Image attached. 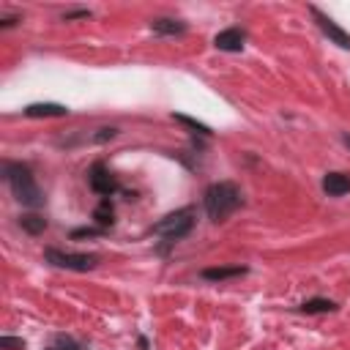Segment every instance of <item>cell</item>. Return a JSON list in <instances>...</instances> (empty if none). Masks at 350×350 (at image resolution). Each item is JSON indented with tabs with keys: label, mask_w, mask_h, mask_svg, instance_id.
<instances>
[{
	"label": "cell",
	"mask_w": 350,
	"mask_h": 350,
	"mask_svg": "<svg viewBox=\"0 0 350 350\" xmlns=\"http://www.w3.org/2000/svg\"><path fill=\"white\" fill-rule=\"evenodd\" d=\"M243 202V194L235 183L230 180H219V183H211L205 189V197H202V205H205V213L213 219V221H224L230 213H235Z\"/></svg>",
	"instance_id": "obj_1"
},
{
	"label": "cell",
	"mask_w": 350,
	"mask_h": 350,
	"mask_svg": "<svg viewBox=\"0 0 350 350\" xmlns=\"http://www.w3.org/2000/svg\"><path fill=\"white\" fill-rule=\"evenodd\" d=\"M5 180H8V186H11V194H14L22 205L38 208V205L44 202L41 189H38V183H36V178H33V172H30L27 164L8 161V164H5Z\"/></svg>",
	"instance_id": "obj_2"
},
{
	"label": "cell",
	"mask_w": 350,
	"mask_h": 350,
	"mask_svg": "<svg viewBox=\"0 0 350 350\" xmlns=\"http://www.w3.org/2000/svg\"><path fill=\"white\" fill-rule=\"evenodd\" d=\"M191 227H194V208L186 205V208H178V211L167 213L164 219H159V221L153 224V232L161 235V238H167V241L172 243V241L186 238V235L191 232Z\"/></svg>",
	"instance_id": "obj_3"
},
{
	"label": "cell",
	"mask_w": 350,
	"mask_h": 350,
	"mask_svg": "<svg viewBox=\"0 0 350 350\" xmlns=\"http://www.w3.org/2000/svg\"><path fill=\"white\" fill-rule=\"evenodd\" d=\"M44 257H46V262L66 268V271H90L98 265L96 254H77V252H60V249H46Z\"/></svg>",
	"instance_id": "obj_4"
},
{
	"label": "cell",
	"mask_w": 350,
	"mask_h": 350,
	"mask_svg": "<svg viewBox=\"0 0 350 350\" xmlns=\"http://www.w3.org/2000/svg\"><path fill=\"white\" fill-rule=\"evenodd\" d=\"M88 183H90V189H93L96 194H101L104 200L112 197V194L118 191V178H115L101 161H96V164L90 167V172H88Z\"/></svg>",
	"instance_id": "obj_5"
},
{
	"label": "cell",
	"mask_w": 350,
	"mask_h": 350,
	"mask_svg": "<svg viewBox=\"0 0 350 350\" xmlns=\"http://www.w3.org/2000/svg\"><path fill=\"white\" fill-rule=\"evenodd\" d=\"M309 14L314 16L317 27H320V30H323V33H325V36H328V38H331L336 46L350 49V33H345V30H342V27H339V25H336L331 16H325V14H323L317 5H309Z\"/></svg>",
	"instance_id": "obj_6"
},
{
	"label": "cell",
	"mask_w": 350,
	"mask_h": 350,
	"mask_svg": "<svg viewBox=\"0 0 350 350\" xmlns=\"http://www.w3.org/2000/svg\"><path fill=\"white\" fill-rule=\"evenodd\" d=\"M243 41H246V36H243L241 27H227V30L216 33L213 46L221 49V52H241L243 49Z\"/></svg>",
	"instance_id": "obj_7"
},
{
	"label": "cell",
	"mask_w": 350,
	"mask_h": 350,
	"mask_svg": "<svg viewBox=\"0 0 350 350\" xmlns=\"http://www.w3.org/2000/svg\"><path fill=\"white\" fill-rule=\"evenodd\" d=\"M323 191L328 197H342L350 191V175L347 172H328L323 178Z\"/></svg>",
	"instance_id": "obj_8"
},
{
	"label": "cell",
	"mask_w": 350,
	"mask_h": 350,
	"mask_svg": "<svg viewBox=\"0 0 350 350\" xmlns=\"http://www.w3.org/2000/svg\"><path fill=\"white\" fill-rule=\"evenodd\" d=\"M25 115H27V118H66V115H68V107H63V104H52V101H44V104H27V107H25Z\"/></svg>",
	"instance_id": "obj_9"
},
{
	"label": "cell",
	"mask_w": 350,
	"mask_h": 350,
	"mask_svg": "<svg viewBox=\"0 0 350 350\" xmlns=\"http://www.w3.org/2000/svg\"><path fill=\"white\" fill-rule=\"evenodd\" d=\"M246 268L243 265H219V268H205L200 276L208 279V282H224V279H235V276H243Z\"/></svg>",
	"instance_id": "obj_10"
},
{
	"label": "cell",
	"mask_w": 350,
	"mask_h": 350,
	"mask_svg": "<svg viewBox=\"0 0 350 350\" xmlns=\"http://www.w3.org/2000/svg\"><path fill=\"white\" fill-rule=\"evenodd\" d=\"M150 30L159 33V36H180L186 30V25L178 22V19H153L150 22Z\"/></svg>",
	"instance_id": "obj_11"
},
{
	"label": "cell",
	"mask_w": 350,
	"mask_h": 350,
	"mask_svg": "<svg viewBox=\"0 0 350 350\" xmlns=\"http://www.w3.org/2000/svg\"><path fill=\"white\" fill-rule=\"evenodd\" d=\"M304 314H325V312H336V304L328 298H309L298 306Z\"/></svg>",
	"instance_id": "obj_12"
},
{
	"label": "cell",
	"mask_w": 350,
	"mask_h": 350,
	"mask_svg": "<svg viewBox=\"0 0 350 350\" xmlns=\"http://www.w3.org/2000/svg\"><path fill=\"white\" fill-rule=\"evenodd\" d=\"M112 216H115V213H112V205H109V197H107V200H101L98 208L93 211V221L98 224V230H107V227H112V221H115Z\"/></svg>",
	"instance_id": "obj_13"
},
{
	"label": "cell",
	"mask_w": 350,
	"mask_h": 350,
	"mask_svg": "<svg viewBox=\"0 0 350 350\" xmlns=\"http://www.w3.org/2000/svg\"><path fill=\"white\" fill-rule=\"evenodd\" d=\"M19 224H22V230L30 232V235H38V232L46 230V219H44V216H36V213H25V216H19Z\"/></svg>",
	"instance_id": "obj_14"
},
{
	"label": "cell",
	"mask_w": 350,
	"mask_h": 350,
	"mask_svg": "<svg viewBox=\"0 0 350 350\" xmlns=\"http://www.w3.org/2000/svg\"><path fill=\"white\" fill-rule=\"evenodd\" d=\"M178 123H183V126H189V129H194L197 134H202V137H208L211 134V129L205 126V123H200V120H194V118H189V115H172Z\"/></svg>",
	"instance_id": "obj_15"
},
{
	"label": "cell",
	"mask_w": 350,
	"mask_h": 350,
	"mask_svg": "<svg viewBox=\"0 0 350 350\" xmlns=\"http://www.w3.org/2000/svg\"><path fill=\"white\" fill-rule=\"evenodd\" d=\"M0 347H3V350H11V347H25V342H22V339H14V336H3V339H0Z\"/></svg>",
	"instance_id": "obj_16"
},
{
	"label": "cell",
	"mask_w": 350,
	"mask_h": 350,
	"mask_svg": "<svg viewBox=\"0 0 350 350\" xmlns=\"http://www.w3.org/2000/svg\"><path fill=\"white\" fill-rule=\"evenodd\" d=\"M79 16H90V11H71V14H66L63 19H66V22H71V19H79Z\"/></svg>",
	"instance_id": "obj_17"
},
{
	"label": "cell",
	"mask_w": 350,
	"mask_h": 350,
	"mask_svg": "<svg viewBox=\"0 0 350 350\" xmlns=\"http://www.w3.org/2000/svg\"><path fill=\"white\" fill-rule=\"evenodd\" d=\"M46 350H77L71 342H63V345H52V347H46Z\"/></svg>",
	"instance_id": "obj_18"
},
{
	"label": "cell",
	"mask_w": 350,
	"mask_h": 350,
	"mask_svg": "<svg viewBox=\"0 0 350 350\" xmlns=\"http://www.w3.org/2000/svg\"><path fill=\"white\" fill-rule=\"evenodd\" d=\"M345 145H350V137H345Z\"/></svg>",
	"instance_id": "obj_19"
}]
</instances>
